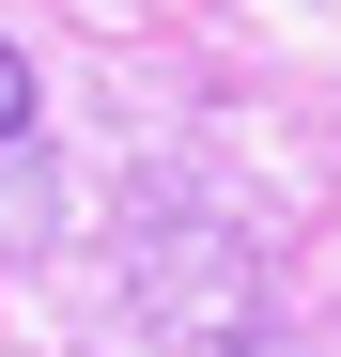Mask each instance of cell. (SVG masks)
I'll list each match as a JSON object with an SVG mask.
<instances>
[{"mask_svg": "<svg viewBox=\"0 0 341 357\" xmlns=\"http://www.w3.org/2000/svg\"><path fill=\"white\" fill-rule=\"evenodd\" d=\"M125 295H140L170 342H217V357H248V326H264L233 218H187V187H155V202H140V233H125Z\"/></svg>", "mask_w": 341, "mask_h": 357, "instance_id": "obj_1", "label": "cell"}, {"mask_svg": "<svg viewBox=\"0 0 341 357\" xmlns=\"http://www.w3.org/2000/svg\"><path fill=\"white\" fill-rule=\"evenodd\" d=\"M0 140H31V63L0 47Z\"/></svg>", "mask_w": 341, "mask_h": 357, "instance_id": "obj_2", "label": "cell"}]
</instances>
